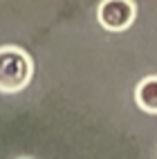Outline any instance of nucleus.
<instances>
[{
	"mask_svg": "<svg viewBox=\"0 0 157 159\" xmlns=\"http://www.w3.org/2000/svg\"><path fill=\"white\" fill-rule=\"evenodd\" d=\"M34 76V61L23 47H0V92L16 94L29 85Z\"/></svg>",
	"mask_w": 157,
	"mask_h": 159,
	"instance_id": "f257e3e1",
	"label": "nucleus"
},
{
	"mask_svg": "<svg viewBox=\"0 0 157 159\" xmlns=\"http://www.w3.org/2000/svg\"><path fill=\"white\" fill-rule=\"evenodd\" d=\"M20 159H29V157H20Z\"/></svg>",
	"mask_w": 157,
	"mask_h": 159,
	"instance_id": "20e7f679",
	"label": "nucleus"
},
{
	"mask_svg": "<svg viewBox=\"0 0 157 159\" xmlns=\"http://www.w3.org/2000/svg\"><path fill=\"white\" fill-rule=\"evenodd\" d=\"M97 20L106 31H126L137 20V5L135 0H101Z\"/></svg>",
	"mask_w": 157,
	"mask_h": 159,
	"instance_id": "f03ea898",
	"label": "nucleus"
},
{
	"mask_svg": "<svg viewBox=\"0 0 157 159\" xmlns=\"http://www.w3.org/2000/svg\"><path fill=\"white\" fill-rule=\"evenodd\" d=\"M135 103L137 108L148 112V114H157V74L146 76L137 83L135 88Z\"/></svg>",
	"mask_w": 157,
	"mask_h": 159,
	"instance_id": "7ed1b4c3",
	"label": "nucleus"
}]
</instances>
